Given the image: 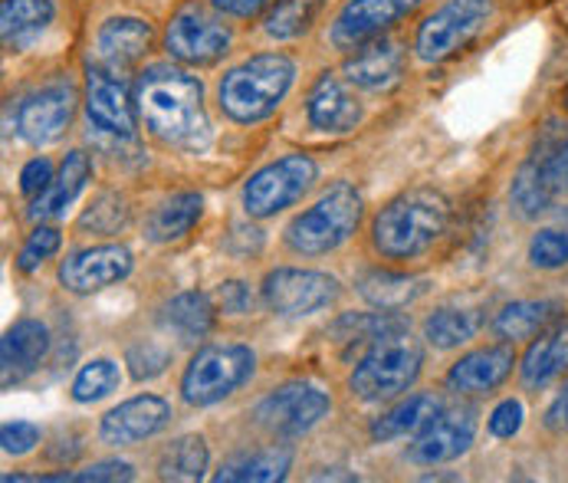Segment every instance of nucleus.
Here are the masks:
<instances>
[{"label": "nucleus", "instance_id": "nucleus-28", "mask_svg": "<svg viewBox=\"0 0 568 483\" xmlns=\"http://www.w3.org/2000/svg\"><path fill=\"white\" fill-rule=\"evenodd\" d=\"M201 214H204V198L197 191L171 194V198H164L162 204L149 214L145 238L152 243L181 241L184 234L194 231V224L201 221Z\"/></svg>", "mask_w": 568, "mask_h": 483}, {"label": "nucleus", "instance_id": "nucleus-40", "mask_svg": "<svg viewBox=\"0 0 568 483\" xmlns=\"http://www.w3.org/2000/svg\"><path fill=\"white\" fill-rule=\"evenodd\" d=\"M60 231L57 228H47V224H40L27 243L20 246V256H17V266H20V273H37L57 250H60Z\"/></svg>", "mask_w": 568, "mask_h": 483}, {"label": "nucleus", "instance_id": "nucleus-25", "mask_svg": "<svg viewBox=\"0 0 568 483\" xmlns=\"http://www.w3.org/2000/svg\"><path fill=\"white\" fill-rule=\"evenodd\" d=\"M92 178V161L85 152H70L63 164H60V171L53 174V181H50V188L30 204V218L33 221H50V218H60V214H67V208L80 198V191L85 188V181Z\"/></svg>", "mask_w": 568, "mask_h": 483}, {"label": "nucleus", "instance_id": "nucleus-27", "mask_svg": "<svg viewBox=\"0 0 568 483\" xmlns=\"http://www.w3.org/2000/svg\"><path fill=\"white\" fill-rule=\"evenodd\" d=\"M562 310L566 306L559 300H519L496 313L493 332L506 342H526V339H536L539 332H546L562 316Z\"/></svg>", "mask_w": 568, "mask_h": 483}, {"label": "nucleus", "instance_id": "nucleus-34", "mask_svg": "<svg viewBox=\"0 0 568 483\" xmlns=\"http://www.w3.org/2000/svg\"><path fill=\"white\" fill-rule=\"evenodd\" d=\"M207 471V444L197 434H184L171 441V447L159 461V474L164 481H201Z\"/></svg>", "mask_w": 568, "mask_h": 483}, {"label": "nucleus", "instance_id": "nucleus-5", "mask_svg": "<svg viewBox=\"0 0 568 483\" xmlns=\"http://www.w3.org/2000/svg\"><path fill=\"white\" fill-rule=\"evenodd\" d=\"M362 221V194L352 184H335L323 198L303 211L290 228H286V243L290 250L303 256H320L348 241Z\"/></svg>", "mask_w": 568, "mask_h": 483}, {"label": "nucleus", "instance_id": "nucleus-39", "mask_svg": "<svg viewBox=\"0 0 568 483\" xmlns=\"http://www.w3.org/2000/svg\"><path fill=\"white\" fill-rule=\"evenodd\" d=\"M125 365L132 372V379L145 382V379H159L164 369L171 365V349H164L159 342L152 339H142L135 345H129L125 352Z\"/></svg>", "mask_w": 568, "mask_h": 483}, {"label": "nucleus", "instance_id": "nucleus-42", "mask_svg": "<svg viewBox=\"0 0 568 483\" xmlns=\"http://www.w3.org/2000/svg\"><path fill=\"white\" fill-rule=\"evenodd\" d=\"M135 471L132 464L125 461H99L92 464L89 471H80V474H50V477H40V481H132Z\"/></svg>", "mask_w": 568, "mask_h": 483}, {"label": "nucleus", "instance_id": "nucleus-6", "mask_svg": "<svg viewBox=\"0 0 568 483\" xmlns=\"http://www.w3.org/2000/svg\"><path fill=\"white\" fill-rule=\"evenodd\" d=\"M253 369H256V355L250 345H241V342L204 345L191 359V365L181 379V395L194 407L224 402L253 375Z\"/></svg>", "mask_w": 568, "mask_h": 483}, {"label": "nucleus", "instance_id": "nucleus-35", "mask_svg": "<svg viewBox=\"0 0 568 483\" xmlns=\"http://www.w3.org/2000/svg\"><path fill=\"white\" fill-rule=\"evenodd\" d=\"M320 10H323V0H276L263 27L273 40H293L313 27Z\"/></svg>", "mask_w": 568, "mask_h": 483}, {"label": "nucleus", "instance_id": "nucleus-10", "mask_svg": "<svg viewBox=\"0 0 568 483\" xmlns=\"http://www.w3.org/2000/svg\"><path fill=\"white\" fill-rule=\"evenodd\" d=\"M342 286L335 276L320 270H293L280 266L263 280V303L286 320L313 316L320 310H328L338 300Z\"/></svg>", "mask_w": 568, "mask_h": 483}, {"label": "nucleus", "instance_id": "nucleus-33", "mask_svg": "<svg viewBox=\"0 0 568 483\" xmlns=\"http://www.w3.org/2000/svg\"><path fill=\"white\" fill-rule=\"evenodd\" d=\"M290 464H293V454H290L286 447H266V451H253V454L231 457V461L217 471V481H283L286 471H290Z\"/></svg>", "mask_w": 568, "mask_h": 483}, {"label": "nucleus", "instance_id": "nucleus-43", "mask_svg": "<svg viewBox=\"0 0 568 483\" xmlns=\"http://www.w3.org/2000/svg\"><path fill=\"white\" fill-rule=\"evenodd\" d=\"M523 404L516 402V399H506V402L496 404V411L489 414V434L493 437H516L519 434V427H523Z\"/></svg>", "mask_w": 568, "mask_h": 483}, {"label": "nucleus", "instance_id": "nucleus-9", "mask_svg": "<svg viewBox=\"0 0 568 483\" xmlns=\"http://www.w3.org/2000/svg\"><path fill=\"white\" fill-rule=\"evenodd\" d=\"M164 50L187 67H211L231 50V30L224 20H217L207 7L187 3L181 7L168 30H164Z\"/></svg>", "mask_w": 568, "mask_h": 483}, {"label": "nucleus", "instance_id": "nucleus-3", "mask_svg": "<svg viewBox=\"0 0 568 483\" xmlns=\"http://www.w3.org/2000/svg\"><path fill=\"white\" fill-rule=\"evenodd\" d=\"M296 77V63L286 53H260L234 67L217 89L221 109L234 122H260L276 112Z\"/></svg>", "mask_w": 568, "mask_h": 483}, {"label": "nucleus", "instance_id": "nucleus-4", "mask_svg": "<svg viewBox=\"0 0 568 483\" xmlns=\"http://www.w3.org/2000/svg\"><path fill=\"white\" fill-rule=\"evenodd\" d=\"M420 365H424L420 342L410 339L407 329H395L372 342V349L355 365L348 385L362 402H392L417 382Z\"/></svg>", "mask_w": 568, "mask_h": 483}, {"label": "nucleus", "instance_id": "nucleus-18", "mask_svg": "<svg viewBox=\"0 0 568 483\" xmlns=\"http://www.w3.org/2000/svg\"><path fill=\"white\" fill-rule=\"evenodd\" d=\"M168 421H171V404L159 395H139L112 407L102 417L99 437L112 447H132L145 437H155Z\"/></svg>", "mask_w": 568, "mask_h": 483}, {"label": "nucleus", "instance_id": "nucleus-38", "mask_svg": "<svg viewBox=\"0 0 568 483\" xmlns=\"http://www.w3.org/2000/svg\"><path fill=\"white\" fill-rule=\"evenodd\" d=\"M529 263L536 270H562V266H568V228H542L529 241Z\"/></svg>", "mask_w": 568, "mask_h": 483}, {"label": "nucleus", "instance_id": "nucleus-17", "mask_svg": "<svg viewBox=\"0 0 568 483\" xmlns=\"http://www.w3.org/2000/svg\"><path fill=\"white\" fill-rule=\"evenodd\" d=\"M132 273V253L129 246L119 243H102V246H89L77 250L73 256H67L60 263V283L70 293H95L105 290L112 283H122Z\"/></svg>", "mask_w": 568, "mask_h": 483}, {"label": "nucleus", "instance_id": "nucleus-44", "mask_svg": "<svg viewBox=\"0 0 568 483\" xmlns=\"http://www.w3.org/2000/svg\"><path fill=\"white\" fill-rule=\"evenodd\" d=\"M50 181H53V164L47 159L27 161L23 171H20V191H23V198H30V201H37V198L50 188Z\"/></svg>", "mask_w": 568, "mask_h": 483}, {"label": "nucleus", "instance_id": "nucleus-29", "mask_svg": "<svg viewBox=\"0 0 568 483\" xmlns=\"http://www.w3.org/2000/svg\"><path fill=\"white\" fill-rule=\"evenodd\" d=\"M53 0H3L0 7V33L3 43L20 50L30 47L53 23Z\"/></svg>", "mask_w": 568, "mask_h": 483}, {"label": "nucleus", "instance_id": "nucleus-1", "mask_svg": "<svg viewBox=\"0 0 568 483\" xmlns=\"http://www.w3.org/2000/svg\"><path fill=\"white\" fill-rule=\"evenodd\" d=\"M135 105L145 129L171 149L204 152L211 145V119L201 80L178 67H149L135 85Z\"/></svg>", "mask_w": 568, "mask_h": 483}, {"label": "nucleus", "instance_id": "nucleus-15", "mask_svg": "<svg viewBox=\"0 0 568 483\" xmlns=\"http://www.w3.org/2000/svg\"><path fill=\"white\" fill-rule=\"evenodd\" d=\"M420 0H348L332 23V43L338 50H358L368 40H378L388 27L410 17Z\"/></svg>", "mask_w": 568, "mask_h": 483}, {"label": "nucleus", "instance_id": "nucleus-19", "mask_svg": "<svg viewBox=\"0 0 568 483\" xmlns=\"http://www.w3.org/2000/svg\"><path fill=\"white\" fill-rule=\"evenodd\" d=\"M405 77V50L395 40H368L362 43L348 63H345V80L365 92H388Z\"/></svg>", "mask_w": 568, "mask_h": 483}, {"label": "nucleus", "instance_id": "nucleus-45", "mask_svg": "<svg viewBox=\"0 0 568 483\" xmlns=\"http://www.w3.org/2000/svg\"><path fill=\"white\" fill-rule=\"evenodd\" d=\"M217 303H221V310L224 313H231V316H244L253 310V293H250V286L241 283V280H227V283H221L217 286Z\"/></svg>", "mask_w": 568, "mask_h": 483}, {"label": "nucleus", "instance_id": "nucleus-37", "mask_svg": "<svg viewBox=\"0 0 568 483\" xmlns=\"http://www.w3.org/2000/svg\"><path fill=\"white\" fill-rule=\"evenodd\" d=\"M119 382H122L119 365L109 362V359H95V362L82 365V372L77 375V382H73V399L80 404L99 402V399L112 395L119 389Z\"/></svg>", "mask_w": 568, "mask_h": 483}, {"label": "nucleus", "instance_id": "nucleus-2", "mask_svg": "<svg viewBox=\"0 0 568 483\" xmlns=\"http://www.w3.org/2000/svg\"><path fill=\"white\" fill-rule=\"evenodd\" d=\"M450 228V201L434 188H410L388 201L375 224L372 243L388 260H410L430 250Z\"/></svg>", "mask_w": 568, "mask_h": 483}, {"label": "nucleus", "instance_id": "nucleus-46", "mask_svg": "<svg viewBox=\"0 0 568 483\" xmlns=\"http://www.w3.org/2000/svg\"><path fill=\"white\" fill-rule=\"evenodd\" d=\"M270 3H276V0H211V7L227 13V17H256Z\"/></svg>", "mask_w": 568, "mask_h": 483}, {"label": "nucleus", "instance_id": "nucleus-36", "mask_svg": "<svg viewBox=\"0 0 568 483\" xmlns=\"http://www.w3.org/2000/svg\"><path fill=\"white\" fill-rule=\"evenodd\" d=\"M125 224H129V204L115 191H102L80 218V231H92V234H102V238L119 234Z\"/></svg>", "mask_w": 568, "mask_h": 483}, {"label": "nucleus", "instance_id": "nucleus-16", "mask_svg": "<svg viewBox=\"0 0 568 483\" xmlns=\"http://www.w3.org/2000/svg\"><path fill=\"white\" fill-rule=\"evenodd\" d=\"M73 115H77V89L70 82H57L23 99L17 112V129L30 145H50L73 125Z\"/></svg>", "mask_w": 568, "mask_h": 483}, {"label": "nucleus", "instance_id": "nucleus-7", "mask_svg": "<svg viewBox=\"0 0 568 483\" xmlns=\"http://www.w3.org/2000/svg\"><path fill=\"white\" fill-rule=\"evenodd\" d=\"M489 17L493 0H447L417 27L414 50L424 63H444L487 27Z\"/></svg>", "mask_w": 568, "mask_h": 483}, {"label": "nucleus", "instance_id": "nucleus-32", "mask_svg": "<svg viewBox=\"0 0 568 483\" xmlns=\"http://www.w3.org/2000/svg\"><path fill=\"white\" fill-rule=\"evenodd\" d=\"M484 329V310L477 306H440L424 322V335L434 349H457Z\"/></svg>", "mask_w": 568, "mask_h": 483}, {"label": "nucleus", "instance_id": "nucleus-8", "mask_svg": "<svg viewBox=\"0 0 568 483\" xmlns=\"http://www.w3.org/2000/svg\"><path fill=\"white\" fill-rule=\"evenodd\" d=\"M320 178V168L310 155H286L260 168L244 188V208L250 218H273L283 208L296 204Z\"/></svg>", "mask_w": 568, "mask_h": 483}, {"label": "nucleus", "instance_id": "nucleus-11", "mask_svg": "<svg viewBox=\"0 0 568 483\" xmlns=\"http://www.w3.org/2000/svg\"><path fill=\"white\" fill-rule=\"evenodd\" d=\"M328 411H332V399L323 389H316L310 382H290L283 389H273L263 402L256 404L253 417L270 434L300 437V434L313 431Z\"/></svg>", "mask_w": 568, "mask_h": 483}, {"label": "nucleus", "instance_id": "nucleus-26", "mask_svg": "<svg viewBox=\"0 0 568 483\" xmlns=\"http://www.w3.org/2000/svg\"><path fill=\"white\" fill-rule=\"evenodd\" d=\"M358 293L368 306L382 310V313H398L410 306L414 300H420L427 293V280L420 276H405V273H392V270H368L358 276Z\"/></svg>", "mask_w": 568, "mask_h": 483}, {"label": "nucleus", "instance_id": "nucleus-12", "mask_svg": "<svg viewBox=\"0 0 568 483\" xmlns=\"http://www.w3.org/2000/svg\"><path fill=\"white\" fill-rule=\"evenodd\" d=\"M135 99L129 95L125 82L115 80L112 70L89 67L85 70V115L89 125L119 142H135Z\"/></svg>", "mask_w": 568, "mask_h": 483}, {"label": "nucleus", "instance_id": "nucleus-24", "mask_svg": "<svg viewBox=\"0 0 568 483\" xmlns=\"http://www.w3.org/2000/svg\"><path fill=\"white\" fill-rule=\"evenodd\" d=\"M568 372V320H562L556 329L542 332L526 359H523V385L529 392H542L552 382H559Z\"/></svg>", "mask_w": 568, "mask_h": 483}, {"label": "nucleus", "instance_id": "nucleus-30", "mask_svg": "<svg viewBox=\"0 0 568 483\" xmlns=\"http://www.w3.org/2000/svg\"><path fill=\"white\" fill-rule=\"evenodd\" d=\"M440 399L437 395H410L402 404H395L392 411H385L375 424H372V437L375 441H398L407 434L424 431L437 414H440Z\"/></svg>", "mask_w": 568, "mask_h": 483}, {"label": "nucleus", "instance_id": "nucleus-13", "mask_svg": "<svg viewBox=\"0 0 568 483\" xmlns=\"http://www.w3.org/2000/svg\"><path fill=\"white\" fill-rule=\"evenodd\" d=\"M562 194H568V139L562 145H556L549 155L542 159L536 155L526 161L509 191L516 214L526 221L546 214Z\"/></svg>", "mask_w": 568, "mask_h": 483}, {"label": "nucleus", "instance_id": "nucleus-41", "mask_svg": "<svg viewBox=\"0 0 568 483\" xmlns=\"http://www.w3.org/2000/svg\"><path fill=\"white\" fill-rule=\"evenodd\" d=\"M0 444H3V454H30L37 444H40V427L30 424V421H7L0 427Z\"/></svg>", "mask_w": 568, "mask_h": 483}, {"label": "nucleus", "instance_id": "nucleus-20", "mask_svg": "<svg viewBox=\"0 0 568 483\" xmlns=\"http://www.w3.org/2000/svg\"><path fill=\"white\" fill-rule=\"evenodd\" d=\"M516 355L509 345H487L457 359L447 372V389L457 395H487L509 379Z\"/></svg>", "mask_w": 568, "mask_h": 483}, {"label": "nucleus", "instance_id": "nucleus-22", "mask_svg": "<svg viewBox=\"0 0 568 483\" xmlns=\"http://www.w3.org/2000/svg\"><path fill=\"white\" fill-rule=\"evenodd\" d=\"M306 115H310L313 129L342 135V132H352L358 125L362 105H358V99L348 92V85L338 80L335 73H323L316 80V85H313V92H310Z\"/></svg>", "mask_w": 568, "mask_h": 483}, {"label": "nucleus", "instance_id": "nucleus-14", "mask_svg": "<svg viewBox=\"0 0 568 483\" xmlns=\"http://www.w3.org/2000/svg\"><path fill=\"white\" fill-rule=\"evenodd\" d=\"M477 437V411L474 407H440V414L417 434L407 447L410 464H447L470 451Z\"/></svg>", "mask_w": 568, "mask_h": 483}, {"label": "nucleus", "instance_id": "nucleus-31", "mask_svg": "<svg viewBox=\"0 0 568 483\" xmlns=\"http://www.w3.org/2000/svg\"><path fill=\"white\" fill-rule=\"evenodd\" d=\"M162 320L178 339L194 342V339H204L214 329V303H211V296H204L197 290H184V293H178L174 300L164 303Z\"/></svg>", "mask_w": 568, "mask_h": 483}, {"label": "nucleus", "instance_id": "nucleus-23", "mask_svg": "<svg viewBox=\"0 0 568 483\" xmlns=\"http://www.w3.org/2000/svg\"><path fill=\"white\" fill-rule=\"evenodd\" d=\"M95 47L112 70L132 67L152 50V27L139 17H112L99 27Z\"/></svg>", "mask_w": 568, "mask_h": 483}, {"label": "nucleus", "instance_id": "nucleus-21", "mask_svg": "<svg viewBox=\"0 0 568 483\" xmlns=\"http://www.w3.org/2000/svg\"><path fill=\"white\" fill-rule=\"evenodd\" d=\"M50 349V329L40 320H17L0 345V382L3 389L23 382L47 355Z\"/></svg>", "mask_w": 568, "mask_h": 483}, {"label": "nucleus", "instance_id": "nucleus-47", "mask_svg": "<svg viewBox=\"0 0 568 483\" xmlns=\"http://www.w3.org/2000/svg\"><path fill=\"white\" fill-rule=\"evenodd\" d=\"M546 427L549 431H568V385L559 392V399L546 411Z\"/></svg>", "mask_w": 568, "mask_h": 483}]
</instances>
